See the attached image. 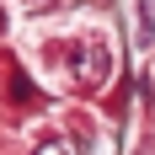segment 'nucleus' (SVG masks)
Masks as SVG:
<instances>
[{"instance_id":"1","label":"nucleus","mask_w":155,"mask_h":155,"mask_svg":"<svg viewBox=\"0 0 155 155\" xmlns=\"http://www.w3.org/2000/svg\"><path fill=\"white\" fill-rule=\"evenodd\" d=\"M128 43L134 54H155V0H128Z\"/></svg>"},{"instance_id":"2","label":"nucleus","mask_w":155,"mask_h":155,"mask_svg":"<svg viewBox=\"0 0 155 155\" xmlns=\"http://www.w3.org/2000/svg\"><path fill=\"white\" fill-rule=\"evenodd\" d=\"M150 64H155V54H150Z\"/></svg>"}]
</instances>
